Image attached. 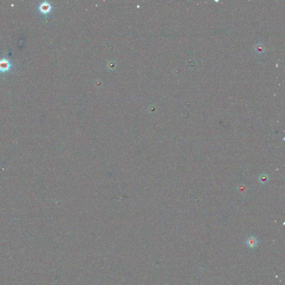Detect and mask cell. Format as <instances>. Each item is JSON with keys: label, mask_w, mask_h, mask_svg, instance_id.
<instances>
[{"label": "cell", "mask_w": 285, "mask_h": 285, "mask_svg": "<svg viewBox=\"0 0 285 285\" xmlns=\"http://www.w3.org/2000/svg\"><path fill=\"white\" fill-rule=\"evenodd\" d=\"M11 68V64L10 61L6 59L3 58L0 60V71L1 72H6L9 71Z\"/></svg>", "instance_id": "1"}, {"label": "cell", "mask_w": 285, "mask_h": 285, "mask_svg": "<svg viewBox=\"0 0 285 285\" xmlns=\"http://www.w3.org/2000/svg\"><path fill=\"white\" fill-rule=\"evenodd\" d=\"M258 242L256 237L251 236L246 240V244L250 248H254L258 245Z\"/></svg>", "instance_id": "2"}, {"label": "cell", "mask_w": 285, "mask_h": 285, "mask_svg": "<svg viewBox=\"0 0 285 285\" xmlns=\"http://www.w3.org/2000/svg\"><path fill=\"white\" fill-rule=\"evenodd\" d=\"M51 10V6L47 2H43L39 6V10L43 13H46L50 11Z\"/></svg>", "instance_id": "3"}, {"label": "cell", "mask_w": 285, "mask_h": 285, "mask_svg": "<svg viewBox=\"0 0 285 285\" xmlns=\"http://www.w3.org/2000/svg\"><path fill=\"white\" fill-rule=\"evenodd\" d=\"M256 52L258 54H262L265 50V46L262 44H258L256 45L255 47Z\"/></svg>", "instance_id": "4"}, {"label": "cell", "mask_w": 285, "mask_h": 285, "mask_svg": "<svg viewBox=\"0 0 285 285\" xmlns=\"http://www.w3.org/2000/svg\"><path fill=\"white\" fill-rule=\"evenodd\" d=\"M269 177L266 174H262L259 177V181L262 184H264L268 182Z\"/></svg>", "instance_id": "5"}]
</instances>
